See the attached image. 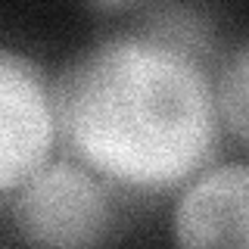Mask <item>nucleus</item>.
I'll use <instances>...</instances> for the list:
<instances>
[{"instance_id":"7ed1b4c3","label":"nucleus","mask_w":249,"mask_h":249,"mask_svg":"<svg viewBox=\"0 0 249 249\" xmlns=\"http://www.w3.org/2000/svg\"><path fill=\"white\" fill-rule=\"evenodd\" d=\"M59 143L53 88L25 53L0 47V199L53 159Z\"/></svg>"},{"instance_id":"423d86ee","label":"nucleus","mask_w":249,"mask_h":249,"mask_svg":"<svg viewBox=\"0 0 249 249\" xmlns=\"http://www.w3.org/2000/svg\"><path fill=\"white\" fill-rule=\"evenodd\" d=\"M93 6H100L103 13H119V10H131V6L143 3V0H90Z\"/></svg>"},{"instance_id":"f03ea898","label":"nucleus","mask_w":249,"mask_h":249,"mask_svg":"<svg viewBox=\"0 0 249 249\" xmlns=\"http://www.w3.org/2000/svg\"><path fill=\"white\" fill-rule=\"evenodd\" d=\"M112 187L78 159H50L10 202L19 240L37 246H93L115 224Z\"/></svg>"},{"instance_id":"39448f33","label":"nucleus","mask_w":249,"mask_h":249,"mask_svg":"<svg viewBox=\"0 0 249 249\" xmlns=\"http://www.w3.org/2000/svg\"><path fill=\"white\" fill-rule=\"evenodd\" d=\"M215 100L221 128L249 150V37L221 62L215 75Z\"/></svg>"},{"instance_id":"f257e3e1","label":"nucleus","mask_w":249,"mask_h":249,"mask_svg":"<svg viewBox=\"0 0 249 249\" xmlns=\"http://www.w3.org/2000/svg\"><path fill=\"white\" fill-rule=\"evenodd\" d=\"M66 153L109 187L175 193L212 162L221 137L206 53L153 28L93 41L53 81Z\"/></svg>"},{"instance_id":"20e7f679","label":"nucleus","mask_w":249,"mask_h":249,"mask_svg":"<svg viewBox=\"0 0 249 249\" xmlns=\"http://www.w3.org/2000/svg\"><path fill=\"white\" fill-rule=\"evenodd\" d=\"M171 237L181 246H249V162H221L178 190Z\"/></svg>"}]
</instances>
